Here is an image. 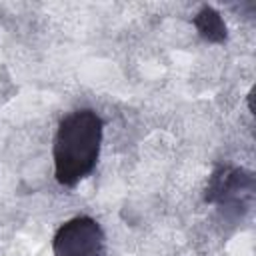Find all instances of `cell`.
<instances>
[{
	"instance_id": "1",
	"label": "cell",
	"mask_w": 256,
	"mask_h": 256,
	"mask_svg": "<svg viewBox=\"0 0 256 256\" xmlns=\"http://www.w3.org/2000/svg\"><path fill=\"white\" fill-rule=\"evenodd\" d=\"M104 136V122L92 108H80L58 124L52 158L54 178L60 186L74 188L92 174L98 164Z\"/></svg>"
},
{
	"instance_id": "2",
	"label": "cell",
	"mask_w": 256,
	"mask_h": 256,
	"mask_svg": "<svg viewBox=\"0 0 256 256\" xmlns=\"http://www.w3.org/2000/svg\"><path fill=\"white\" fill-rule=\"evenodd\" d=\"M254 172L232 164H218L208 176L204 188V202L216 206L222 222L238 224L250 212L254 204Z\"/></svg>"
},
{
	"instance_id": "3",
	"label": "cell",
	"mask_w": 256,
	"mask_h": 256,
	"mask_svg": "<svg viewBox=\"0 0 256 256\" xmlns=\"http://www.w3.org/2000/svg\"><path fill=\"white\" fill-rule=\"evenodd\" d=\"M54 256H104L106 236L90 216H74L58 226L52 238Z\"/></svg>"
},
{
	"instance_id": "4",
	"label": "cell",
	"mask_w": 256,
	"mask_h": 256,
	"mask_svg": "<svg viewBox=\"0 0 256 256\" xmlns=\"http://www.w3.org/2000/svg\"><path fill=\"white\" fill-rule=\"evenodd\" d=\"M192 24L198 32V36L210 44H224L226 38H228V28H226V22L224 18L220 16V12L212 6H202L194 18H192Z\"/></svg>"
}]
</instances>
